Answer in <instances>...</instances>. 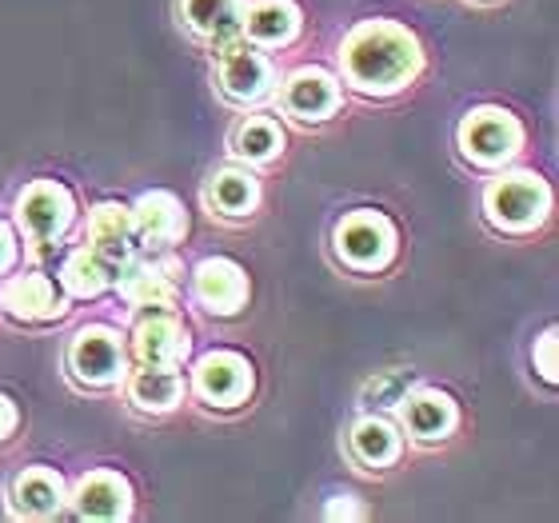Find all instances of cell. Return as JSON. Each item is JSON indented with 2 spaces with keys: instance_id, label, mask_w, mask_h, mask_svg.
<instances>
[{
  "instance_id": "cell-8",
  "label": "cell",
  "mask_w": 559,
  "mask_h": 523,
  "mask_svg": "<svg viewBox=\"0 0 559 523\" xmlns=\"http://www.w3.org/2000/svg\"><path fill=\"white\" fill-rule=\"evenodd\" d=\"M216 76H221V93L236 105H257L272 93V64L269 57H260L257 48L240 45V40H224L221 45V64H216Z\"/></svg>"
},
{
  "instance_id": "cell-26",
  "label": "cell",
  "mask_w": 559,
  "mask_h": 523,
  "mask_svg": "<svg viewBox=\"0 0 559 523\" xmlns=\"http://www.w3.org/2000/svg\"><path fill=\"white\" fill-rule=\"evenodd\" d=\"M412 388V372H388V376H376L372 384H368V395H376V404L368 407H392L400 404Z\"/></svg>"
},
{
  "instance_id": "cell-24",
  "label": "cell",
  "mask_w": 559,
  "mask_h": 523,
  "mask_svg": "<svg viewBox=\"0 0 559 523\" xmlns=\"http://www.w3.org/2000/svg\"><path fill=\"white\" fill-rule=\"evenodd\" d=\"M108 284H112V264H105L93 248L72 252V257L64 260V268H60V288H64V296L88 300V296H100Z\"/></svg>"
},
{
  "instance_id": "cell-13",
  "label": "cell",
  "mask_w": 559,
  "mask_h": 523,
  "mask_svg": "<svg viewBox=\"0 0 559 523\" xmlns=\"http://www.w3.org/2000/svg\"><path fill=\"white\" fill-rule=\"evenodd\" d=\"M72 512L96 523L124 520L132 512V491L124 484V476H117V472H88V476H81L76 488H72Z\"/></svg>"
},
{
  "instance_id": "cell-15",
  "label": "cell",
  "mask_w": 559,
  "mask_h": 523,
  "mask_svg": "<svg viewBox=\"0 0 559 523\" xmlns=\"http://www.w3.org/2000/svg\"><path fill=\"white\" fill-rule=\"evenodd\" d=\"M340 105V84L324 69L292 72L284 84V108L296 120H328Z\"/></svg>"
},
{
  "instance_id": "cell-6",
  "label": "cell",
  "mask_w": 559,
  "mask_h": 523,
  "mask_svg": "<svg viewBox=\"0 0 559 523\" xmlns=\"http://www.w3.org/2000/svg\"><path fill=\"white\" fill-rule=\"evenodd\" d=\"M192 392L212 407H236L252 395V364L240 352H209L192 368Z\"/></svg>"
},
{
  "instance_id": "cell-5",
  "label": "cell",
  "mask_w": 559,
  "mask_h": 523,
  "mask_svg": "<svg viewBox=\"0 0 559 523\" xmlns=\"http://www.w3.org/2000/svg\"><path fill=\"white\" fill-rule=\"evenodd\" d=\"M72 192L57 180H36L16 200V224L33 245H52L72 224Z\"/></svg>"
},
{
  "instance_id": "cell-18",
  "label": "cell",
  "mask_w": 559,
  "mask_h": 523,
  "mask_svg": "<svg viewBox=\"0 0 559 523\" xmlns=\"http://www.w3.org/2000/svg\"><path fill=\"white\" fill-rule=\"evenodd\" d=\"M12 508H16V515H28V520H48L64 508V484L48 467H28L12 479Z\"/></svg>"
},
{
  "instance_id": "cell-3",
  "label": "cell",
  "mask_w": 559,
  "mask_h": 523,
  "mask_svg": "<svg viewBox=\"0 0 559 523\" xmlns=\"http://www.w3.org/2000/svg\"><path fill=\"white\" fill-rule=\"evenodd\" d=\"M520 144H524V129L503 108H476L460 124V148L479 168H500V164H508L520 152Z\"/></svg>"
},
{
  "instance_id": "cell-4",
  "label": "cell",
  "mask_w": 559,
  "mask_h": 523,
  "mask_svg": "<svg viewBox=\"0 0 559 523\" xmlns=\"http://www.w3.org/2000/svg\"><path fill=\"white\" fill-rule=\"evenodd\" d=\"M336 252L356 272H376L396 257V228L380 212H352L336 224Z\"/></svg>"
},
{
  "instance_id": "cell-21",
  "label": "cell",
  "mask_w": 559,
  "mask_h": 523,
  "mask_svg": "<svg viewBox=\"0 0 559 523\" xmlns=\"http://www.w3.org/2000/svg\"><path fill=\"white\" fill-rule=\"evenodd\" d=\"M204 200L216 216H228V221H240V216H252V209L260 204V185L252 173H240V168H224L209 180L204 188Z\"/></svg>"
},
{
  "instance_id": "cell-10",
  "label": "cell",
  "mask_w": 559,
  "mask_h": 523,
  "mask_svg": "<svg viewBox=\"0 0 559 523\" xmlns=\"http://www.w3.org/2000/svg\"><path fill=\"white\" fill-rule=\"evenodd\" d=\"M132 352H136V360L148 364V368H180V364L188 360V352H192V336H188V328L164 308V312L144 316L136 324V332H132Z\"/></svg>"
},
{
  "instance_id": "cell-23",
  "label": "cell",
  "mask_w": 559,
  "mask_h": 523,
  "mask_svg": "<svg viewBox=\"0 0 559 523\" xmlns=\"http://www.w3.org/2000/svg\"><path fill=\"white\" fill-rule=\"evenodd\" d=\"M352 455L360 460L364 467H388L400 455V436L388 419L364 416L356 428H352Z\"/></svg>"
},
{
  "instance_id": "cell-29",
  "label": "cell",
  "mask_w": 559,
  "mask_h": 523,
  "mask_svg": "<svg viewBox=\"0 0 559 523\" xmlns=\"http://www.w3.org/2000/svg\"><path fill=\"white\" fill-rule=\"evenodd\" d=\"M12 431H16V404L9 395H0V440H9Z\"/></svg>"
},
{
  "instance_id": "cell-11",
  "label": "cell",
  "mask_w": 559,
  "mask_h": 523,
  "mask_svg": "<svg viewBox=\"0 0 559 523\" xmlns=\"http://www.w3.org/2000/svg\"><path fill=\"white\" fill-rule=\"evenodd\" d=\"M192 292L204 312L212 316H236L248 304V276L245 268L224 257L200 260L192 272Z\"/></svg>"
},
{
  "instance_id": "cell-7",
  "label": "cell",
  "mask_w": 559,
  "mask_h": 523,
  "mask_svg": "<svg viewBox=\"0 0 559 523\" xmlns=\"http://www.w3.org/2000/svg\"><path fill=\"white\" fill-rule=\"evenodd\" d=\"M72 376L88 388H108L124 376V348L112 328H81L69 348Z\"/></svg>"
},
{
  "instance_id": "cell-14",
  "label": "cell",
  "mask_w": 559,
  "mask_h": 523,
  "mask_svg": "<svg viewBox=\"0 0 559 523\" xmlns=\"http://www.w3.org/2000/svg\"><path fill=\"white\" fill-rule=\"evenodd\" d=\"M88 248L112 268L129 264V260L140 252L132 209H120V204H96V209L88 212Z\"/></svg>"
},
{
  "instance_id": "cell-25",
  "label": "cell",
  "mask_w": 559,
  "mask_h": 523,
  "mask_svg": "<svg viewBox=\"0 0 559 523\" xmlns=\"http://www.w3.org/2000/svg\"><path fill=\"white\" fill-rule=\"evenodd\" d=\"M233 152L248 164L276 161L280 152H284V132H280V124H276V120H269V117H248V120H240V124H236Z\"/></svg>"
},
{
  "instance_id": "cell-27",
  "label": "cell",
  "mask_w": 559,
  "mask_h": 523,
  "mask_svg": "<svg viewBox=\"0 0 559 523\" xmlns=\"http://www.w3.org/2000/svg\"><path fill=\"white\" fill-rule=\"evenodd\" d=\"M532 356H536V364H539V376H544V380H556V332H544V340H539L536 344V352H532Z\"/></svg>"
},
{
  "instance_id": "cell-2",
  "label": "cell",
  "mask_w": 559,
  "mask_h": 523,
  "mask_svg": "<svg viewBox=\"0 0 559 523\" xmlns=\"http://www.w3.org/2000/svg\"><path fill=\"white\" fill-rule=\"evenodd\" d=\"M548 185L532 173H508L500 180H491L488 192H484V212L503 233H532L548 221Z\"/></svg>"
},
{
  "instance_id": "cell-22",
  "label": "cell",
  "mask_w": 559,
  "mask_h": 523,
  "mask_svg": "<svg viewBox=\"0 0 559 523\" xmlns=\"http://www.w3.org/2000/svg\"><path fill=\"white\" fill-rule=\"evenodd\" d=\"M185 395V380L176 376V368H140V372L129 376V400L140 407V412H152V416H164L173 412Z\"/></svg>"
},
{
  "instance_id": "cell-16",
  "label": "cell",
  "mask_w": 559,
  "mask_h": 523,
  "mask_svg": "<svg viewBox=\"0 0 559 523\" xmlns=\"http://www.w3.org/2000/svg\"><path fill=\"white\" fill-rule=\"evenodd\" d=\"M400 416L412 440L419 443H440L455 428V404L443 392H412L400 400Z\"/></svg>"
},
{
  "instance_id": "cell-9",
  "label": "cell",
  "mask_w": 559,
  "mask_h": 523,
  "mask_svg": "<svg viewBox=\"0 0 559 523\" xmlns=\"http://www.w3.org/2000/svg\"><path fill=\"white\" fill-rule=\"evenodd\" d=\"M0 308L21 320V324H48L69 312V296L57 280L45 272H28V276H12L0 292Z\"/></svg>"
},
{
  "instance_id": "cell-19",
  "label": "cell",
  "mask_w": 559,
  "mask_h": 523,
  "mask_svg": "<svg viewBox=\"0 0 559 523\" xmlns=\"http://www.w3.org/2000/svg\"><path fill=\"white\" fill-rule=\"evenodd\" d=\"M180 16L197 36L224 45L236 40L240 21H245V0H180Z\"/></svg>"
},
{
  "instance_id": "cell-17",
  "label": "cell",
  "mask_w": 559,
  "mask_h": 523,
  "mask_svg": "<svg viewBox=\"0 0 559 523\" xmlns=\"http://www.w3.org/2000/svg\"><path fill=\"white\" fill-rule=\"evenodd\" d=\"M120 300L132 304V308H173L176 304V284L173 276H164L160 264H148V260L132 257L129 264H120V280H117Z\"/></svg>"
},
{
  "instance_id": "cell-1",
  "label": "cell",
  "mask_w": 559,
  "mask_h": 523,
  "mask_svg": "<svg viewBox=\"0 0 559 523\" xmlns=\"http://www.w3.org/2000/svg\"><path fill=\"white\" fill-rule=\"evenodd\" d=\"M340 64L356 93L364 96H392L408 88L424 69L419 40L396 21H364L356 24L344 45Z\"/></svg>"
},
{
  "instance_id": "cell-20",
  "label": "cell",
  "mask_w": 559,
  "mask_h": 523,
  "mask_svg": "<svg viewBox=\"0 0 559 523\" xmlns=\"http://www.w3.org/2000/svg\"><path fill=\"white\" fill-rule=\"evenodd\" d=\"M300 28V12L292 0H257L252 9H245V21H240V33H248V40L257 45H288Z\"/></svg>"
},
{
  "instance_id": "cell-12",
  "label": "cell",
  "mask_w": 559,
  "mask_h": 523,
  "mask_svg": "<svg viewBox=\"0 0 559 523\" xmlns=\"http://www.w3.org/2000/svg\"><path fill=\"white\" fill-rule=\"evenodd\" d=\"M132 224H136L140 248H168L188 236V212L173 192H144L132 204Z\"/></svg>"
},
{
  "instance_id": "cell-30",
  "label": "cell",
  "mask_w": 559,
  "mask_h": 523,
  "mask_svg": "<svg viewBox=\"0 0 559 523\" xmlns=\"http://www.w3.org/2000/svg\"><path fill=\"white\" fill-rule=\"evenodd\" d=\"M12 260H16V240H12V233L0 224V272H9Z\"/></svg>"
},
{
  "instance_id": "cell-28",
  "label": "cell",
  "mask_w": 559,
  "mask_h": 523,
  "mask_svg": "<svg viewBox=\"0 0 559 523\" xmlns=\"http://www.w3.org/2000/svg\"><path fill=\"white\" fill-rule=\"evenodd\" d=\"M328 520H364V508L356 503V496H336L328 503Z\"/></svg>"
}]
</instances>
